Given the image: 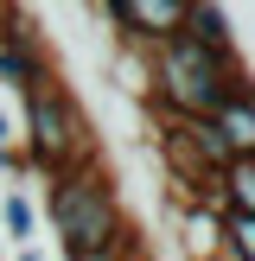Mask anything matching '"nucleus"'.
Masks as SVG:
<instances>
[{"label": "nucleus", "instance_id": "f257e3e1", "mask_svg": "<svg viewBox=\"0 0 255 261\" xmlns=\"http://www.w3.org/2000/svg\"><path fill=\"white\" fill-rule=\"evenodd\" d=\"M230 96H249V76H242V58H217V51L191 45L185 32L153 45V102L160 115H178V121H204L217 115Z\"/></svg>", "mask_w": 255, "mask_h": 261}, {"label": "nucleus", "instance_id": "f03ea898", "mask_svg": "<svg viewBox=\"0 0 255 261\" xmlns=\"http://www.w3.org/2000/svg\"><path fill=\"white\" fill-rule=\"evenodd\" d=\"M45 217L64 242V261H96L109 249H121L134 229L121 217V198H115L109 172L96 166H76V172H58L51 178V198H45Z\"/></svg>", "mask_w": 255, "mask_h": 261}, {"label": "nucleus", "instance_id": "7ed1b4c3", "mask_svg": "<svg viewBox=\"0 0 255 261\" xmlns=\"http://www.w3.org/2000/svg\"><path fill=\"white\" fill-rule=\"evenodd\" d=\"M26 172H45V178H58V172H76V166H96V140H89V115H83V102L64 89V76L51 70V76H38L32 89H26Z\"/></svg>", "mask_w": 255, "mask_h": 261}, {"label": "nucleus", "instance_id": "20e7f679", "mask_svg": "<svg viewBox=\"0 0 255 261\" xmlns=\"http://www.w3.org/2000/svg\"><path fill=\"white\" fill-rule=\"evenodd\" d=\"M172 121H178V115H172ZM178 134H185V147L198 153V166H204V172H211V178H223L230 166H236V153H230L223 127H217L211 115H204V121H178Z\"/></svg>", "mask_w": 255, "mask_h": 261}, {"label": "nucleus", "instance_id": "39448f33", "mask_svg": "<svg viewBox=\"0 0 255 261\" xmlns=\"http://www.w3.org/2000/svg\"><path fill=\"white\" fill-rule=\"evenodd\" d=\"M178 242H185L191 261H217L223 255V217L204 211V204H191V211L178 217Z\"/></svg>", "mask_w": 255, "mask_h": 261}, {"label": "nucleus", "instance_id": "423d86ee", "mask_svg": "<svg viewBox=\"0 0 255 261\" xmlns=\"http://www.w3.org/2000/svg\"><path fill=\"white\" fill-rule=\"evenodd\" d=\"M185 38L191 45H204V51H217V58H230L236 51V32H230V13L223 7H185Z\"/></svg>", "mask_w": 255, "mask_h": 261}, {"label": "nucleus", "instance_id": "0eeeda50", "mask_svg": "<svg viewBox=\"0 0 255 261\" xmlns=\"http://www.w3.org/2000/svg\"><path fill=\"white\" fill-rule=\"evenodd\" d=\"M211 121L223 127V140H230V153H236V160H255V89H249V96H230Z\"/></svg>", "mask_w": 255, "mask_h": 261}, {"label": "nucleus", "instance_id": "6e6552de", "mask_svg": "<svg viewBox=\"0 0 255 261\" xmlns=\"http://www.w3.org/2000/svg\"><path fill=\"white\" fill-rule=\"evenodd\" d=\"M0 229H7V242H19V249H32V236H38V204L26 198L19 185L0 198Z\"/></svg>", "mask_w": 255, "mask_h": 261}, {"label": "nucleus", "instance_id": "1a4fd4ad", "mask_svg": "<svg viewBox=\"0 0 255 261\" xmlns=\"http://www.w3.org/2000/svg\"><path fill=\"white\" fill-rule=\"evenodd\" d=\"M223 204L242 211V217H255V160H236L223 172Z\"/></svg>", "mask_w": 255, "mask_h": 261}, {"label": "nucleus", "instance_id": "9d476101", "mask_svg": "<svg viewBox=\"0 0 255 261\" xmlns=\"http://www.w3.org/2000/svg\"><path fill=\"white\" fill-rule=\"evenodd\" d=\"M223 261H255V217L223 211Z\"/></svg>", "mask_w": 255, "mask_h": 261}, {"label": "nucleus", "instance_id": "9b49d317", "mask_svg": "<svg viewBox=\"0 0 255 261\" xmlns=\"http://www.w3.org/2000/svg\"><path fill=\"white\" fill-rule=\"evenodd\" d=\"M0 172H26V160H19V127H13L7 109H0Z\"/></svg>", "mask_w": 255, "mask_h": 261}, {"label": "nucleus", "instance_id": "f8f14e48", "mask_svg": "<svg viewBox=\"0 0 255 261\" xmlns=\"http://www.w3.org/2000/svg\"><path fill=\"white\" fill-rule=\"evenodd\" d=\"M96 261H134V242H121V249H109V255H96Z\"/></svg>", "mask_w": 255, "mask_h": 261}, {"label": "nucleus", "instance_id": "ddd939ff", "mask_svg": "<svg viewBox=\"0 0 255 261\" xmlns=\"http://www.w3.org/2000/svg\"><path fill=\"white\" fill-rule=\"evenodd\" d=\"M13 261H45V255H38V249H19V255H13Z\"/></svg>", "mask_w": 255, "mask_h": 261}]
</instances>
